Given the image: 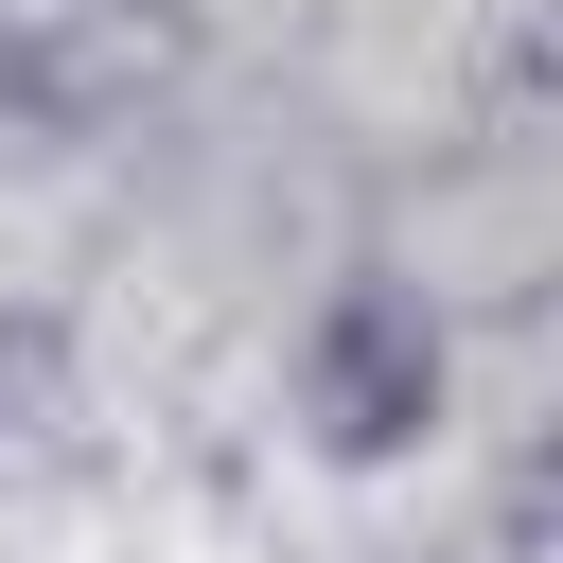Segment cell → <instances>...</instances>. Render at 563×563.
Masks as SVG:
<instances>
[{
	"instance_id": "6da1fadb",
	"label": "cell",
	"mask_w": 563,
	"mask_h": 563,
	"mask_svg": "<svg viewBox=\"0 0 563 563\" xmlns=\"http://www.w3.org/2000/svg\"><path fill=\"white\" fill-rule=\"evenodd\" d=\"M282 440L317 475H405L457 440V299L422 264H334L282 317Z\"/></svg>"
}]
</instances>
